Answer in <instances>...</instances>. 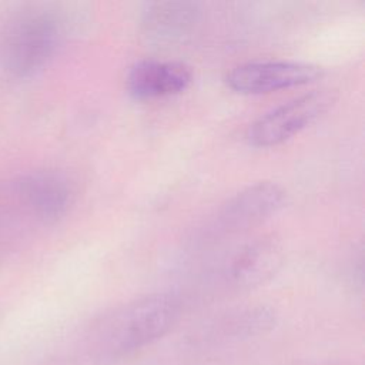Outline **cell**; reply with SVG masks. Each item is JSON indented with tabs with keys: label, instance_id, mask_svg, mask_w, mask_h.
Here are the masks:
<instances>
[{
	"label": "cell",
	"instance_id": "obj_2",
	"mask_svg": "<svg viewBox=\"0 0 365 365\" xmlns=\"http://www.w3.org/2000/svg\"><path fill=\"white\" fill-rule=\"evenodd\" d=\"M63 37L60 19L50 10L31 9L17 14L4 29L0 60L13 77L26 78L44 68Z\"/></svg>",
	"mask_w": 365,
	"mask_h": 365
},
{
	"label": "cell",
	"instance_id": "obj_8",
	"mask_svg": "<svg viewBox=\"0 0 365 365\" xmlns=\"http://www.w3.org/2000/svg\"><path fill=\"white\" fill-rule=\"evenodd\" d=\"M200 16V6L192 1H153L143 10L141 30L148 41L170 46L187 38Z\"/></svg>",
	"mask_w": 365,
	"mask_h": 365
},
{
	"label": "cell",
	"instance_id": "obj_9",
	"mask_svg": "<svg viewBox=\"0 0 365 365\" xmlns=\"http://www.w3.org/2000/svg\"><path fill=\"white\" fill-rule=\"evenodd\" d=\"M282 251L269 238L257 240L241 248L231 261L228 274L232 284L241 288H251L264 284L279 269Z\"/></svg>",
	"mask_w": 365,
	"mask_h": 365
},
{
	"label": "cell",
	"instance_id": "obj_1",
	"mask_svg": "<svg viewBox=\"0 0 365 365\" xmlns=\"http://www.w3.org/2000/svg\"><path fill=\"white\" fill-rule=\"evenodd\" d=\"M180 302L170 294H150L106 315L96 329L98 355L117 358L161 338L175 324Z\"/></svg>",
	"mask_w": 365,
	"mask_h": 365
},
{
	"label": "cell",
	"instance_id": "obj_4",
	"mask_svg": "<svg viewBox=\"0 0 365 365\" xmlns=\"http://www.w3.org/2000/svg\"><path fill=\"white\" fill-rule=\"evenodd\" d=\"M321 76L322 70L309 63L255 60L232 67L225 76V83L240 94H267L312 83Z\"/></svg>",
	"mask_w": 365,
	"mask_h": 365
},
{
	"label": "cell",
	"instance_id": "obj_6",
	"mask_svg": "<svg viewBox=\"0 0 365 365\" xmlns=\"http://www.w3.org/2000/svg\"><path fill=\"white\" fill-rule=\"evenodd\" d=\"M285 190L272 181H259L231 197L220 211L218 222L225 230H241L258 224L284 208Z\"/></svg>",
	"mask_w": 365,
	"mask_h": 365
},
{
	"label": "cell",
	"instance_id": "obj_7",
	"mask_svg": "<svg viewBox=\"0 0 365 365\" xmlns=\"http://www.w3.org/2000/svg\"><path fill=\"white\" fill-rule=\"evenodd\" d=\"M192 81V70L185 63L145 58L134 63L125 78L130 96L154 100L180 94Z\"/></svg>",
	"mask_w": 365,
	"mask_h": 365
},
{
	"label": "cell",
	"instance_id": "obj_3",
	"mask_svg": "<svg viewBox=\"0 0 365 365\" xmlns=\"http://www.w3.org/2000/svg\"><path fill=\"white\" fill-rule=\"evenodd\" d=\"M335 103L331 90H314L282 103L259 115L247 130V141L252 147L268 148L282 144L301 133Z\"/></svg>",
	"mask_w": 365,
	"mask_h": 365
},
{
	"label": "cell",
	"instance_id": "obj_5",
	"mask_svg": "<svg viewBox=\"0 0 365 365\" xmlns=\"http://www.w3.org/2000/svg\"><path fill=\"white\" fill-rule=\"evenodd\" d=\"M16 192L26 211L44 224L63 218L74 197L70 178L57 170H40L23 175L16 184Z\"/></svg>",
	"mask_w": 365,
	"mask_h": 365
}]
</instances>
